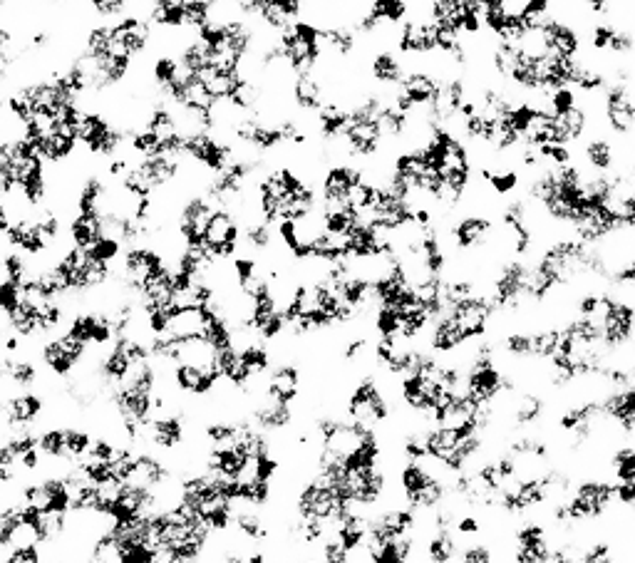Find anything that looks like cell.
<instances>
[{
    "instance_id": "10",
    "label": "cell",
    "mask_w": 635,
    "mask_h": 563,
    "mask_svg": "<svg viewBox=\"0 0 635 563\" xmlns=\"http://www.w3.org/2000/svg\"><path fill=\"white\" fill-rule=\"evenodd\" d=\"M578 164H583L588 174H613L621 169V149L618 139L608 132H593L586 142L578 147Z\"/></svg>"
},
{
    "instance_id": "14",
    "label": "cell",
    "mask_w": 635,
    "mask_h": 563,
    "mask_svg": "<svg viewBox=\"0 0 635 563\" xmlns=\"http://www.w3.org/2000/svg\"><path fill=\"white\" fill-rule=\"evenodd\" d=\"M65 231H67V241H70V246H75V249H82V251L95 246L97 241L107 234L105 219H102V216L80 214V211H75V214L65 221Z\"/></svg>"
},
{
    "instance_id": "22",
    "label": "cell",
    "mask_w": 635,
    "mask_h": 563,
    "mask_svg": "<svg viewBox=\"0 0 635 563\" xmlns=\"http://www.w3.org/2000/svg\"><path fill=\"white\" fill-rule=\"evenodd\" d=\"M635 50V33L628 28H618L613 35L611 45H608V58H628Z\"/></svg>"
},
{
    "instance_id": "2",
    "label": "cell",
    "mask_w": 635,
    "mask_h": 563,
    "mask_svg": "<svg viewBox=\"0 0 635 563\" xmlns=\"http://www.w3.org/2000/svg\"><path fill=\"white\" fill-rule=\"evenodd\" d=\"M616 504V482L608 474H588L573 482L566 509H569L571 524L593 526L611 516Z\"/></svg>"
},
{
    "instance_id": "8",
    "label": "cell",
    "mask_w": 635,
    "mask_h": 563,
    "mask_svg": "<svg viewBox=\"0 0 635 563\" xmlns=\"http://www.w3.org/2000/svg\"><path fill=\"white\" fill-rule=\"evenodd\" d=\"M502 400L507 402L504 407L507 425L516 432H536V427L544 425L551 410V402L541 392H516Z\"/></svg>"
},
{
    "instance_id": "24",
    "label": "cell",
    "mask_w": 635,
    "mask_h": 563,
    "mask_svg": "<svg viewBox=\"0 0 635 563\" xmlns=\"http://www.w3.org/2000/svg\"><path fill=\"white\" fill-rule=\"evenodd\" d=\"M608 563H631V561H626V559H618V556H613V559H611V561H608Z\"/></svg>"
},
{
    "instance_id": "1",
    "label": "cell",
    "mask_w": 635,
    "mask_h": 563,
    "mask_svg": "<svg viewBox=\"0 0 635 563\" xmlns=\"http://www.w3.org/2000/svg\"><path fill=\"white\" fill-rule=\"evenodd\" d=\"M449 482H452V477L430 459H422V462L400 459L392 467V484H395L400 504L410 506L422 516L449 504V499H452V484Z\"/></svg>"
},
{
    "instance_id": "21",
    "label": "cell",
    "mask_w": 635,
    "mask_h": 563,
    "mask_svg": "<svg viewBox=\"0 0 635 563\" xmlns=\"http://www.w3.org/2000/svg\"><path fill=\"white\" fill-rule=\"evenodd\" d=\"M539 149L541 159H544V164H549V167H566V164H573L576 162V154H573V147H566V144H541Z\"/></svg>"
},
{
    "instance_id": "15",
    "label": "cell",
    "mask_w": 635,
    "mask_h": 563,
    "mask_svg": "<svg viewBox=\"0 0 635 563\" xmlns=\"http://www.w3.org/2000/svg\"><path fill=\"white\" fill-rule=\"evenodd\" d=\"M608 477L613 482H631L635 479V442H621L611 449L606 459Z\"/></svg>"
},
{
    "instance_id": "9",
    "label": "cell",
    "mask_w": 635,
    "mask_h": 563,
    "mask_svg": "<svg viewBox=\"0 0 635 563\" xmlns=\"http://www.w3.org/2000/svg\"><path fill=\"white\" fill-rule=\"evenodd\" d=\"M169 380H172L177 395L184 397V400H206L221 385V373L216 365L199 368V365L177 363L169 368Z\"/></svg>"
},
{
    "instance_id": "19",
    "label": "cell",
    "mask_w": 635,
    "mask_h": 563,
    "mask_svg": "<svg viewBox=\"0 0 635 563\" xmlns=\"http://www.w3.org/2000/svg\"><path fill=\"white\" fill-rule=\"evenodd\" d=\"M484 519L482 514H477V511H462V514L454 519V534L459 536L462 541H469V539H479V536H484Z\"/></svg>"
},
{
    "instance_id": "5",
    "label": "cell",
    "mask_w": 635,
    "mask_h": 563,
    "mask_svg": "<svg viewBox=\"0 0 635 563\" xmlns=\"http://www.w3.org/2000/svg\"><path fill=\"white\" fill-rule=\"evenodd\" d=\"M499 219L484 211H464V214L452 216V221L445 226V241L449 253L469 256L484 249H492L494 239L499 234Z\"/></svg>"
},
{
    "instance_id": "23",
    "label": "cell",
    "mask_w": 635,
    "mask_h": 563,
    "mask_svg": "<svg viewBox=\"0 0 635 563\" xmlns=\"http://www.w3.org/2000/svg\"><path fill=\"white\" fill-rule=\"evenodd\" d=\"M628 358H631V363H635V338H633L631 348H628Z\"/></svg>"
},
{
    "instance_id": "6",
    "label": "cell",
    "mask_w": 635,
    "mask_h": 563,
    "mask_svg": "<svg viewBox=\"0 0 635 563\" xmlns=\"http://www.w3.org/2000/svg\"><path fill=\"white\" fill-rule=\"evenodd\" d=\"M601 102V125L603 132L611 134L613 139L623 142L635 134V92L626 82H608Z\"/></svg>"
},
{
    "instance_id": "16",
    "label": "cell",
    "mask_w": 635,
    "mask_h": 563,
    "mask_svg": "<svg viewBox=\"0 0 635 563\" xmlns=\"http://www.w3.org/2000/svg\"><path fill=\"white\" fill-rule=\"evenodd\" d=\"M457 563H499L497 549H494L492 541H487L484 536H479V539L462 541V549H459Z\"/></svg>"
},
{
    "instance_id": "26",
    "label": "cell",
    "mask_w": 635,
    "mask_h": 563,
    "mask_svg": "<svg viewBox=\"0 0 635 563\" xmlns=\"http://www.w3.org/2000/svg\"><path fill=\"white\" fill-rule=\"evenodd\" d=\"M3 504H5V492L0 489V509H3Z\"/></svg>"
},
{
    "instance_id": "17",
    "label": "cell",
    "mask_w": 635,
    "mask_h": 563,
    "mask_svg": "<svg viewBox=\"0 0 635 563\" xmlns=\"http://www.w3.org/2000/svg\"><path fill=\"white\" fill-rule=\"evenodd\" d=\"M581 102H583V97L578 95L576 87H559V90H554L549 97H546L544 107L554 117H566L569 112L576 110Z\"/></svg>"
},
{
    "instance_id": "20",
    "label": "cell",
    "mask_w": 635,
    "mask_h": 563,
    "mask_svg": "<svg viewBox=\"0 0 635 563\" xmlns=\"http://www.w3.org/2000/svg\"><path fill=\"white\" fill-rule=\"evenodd\" d=\"M320 563H353V554L335 539L333 534L325 536L316 549Z\"/></svg>"
},
{
    "instance_id": "12",
    "label": "cell",
    "mask_w": 635,
    "mask_h": 563,
    "mask_svg": "<svg viewBox=\"0 0 635 563\" xmlns=\"http://www.w3.org/2000/svg\"><path fill=\"white\" fill-rule=\"evenodd\" d=\"M365 75L368 82L378 90H397L402 85L407 75V63L402 60V55L392 48H380L373 50L365 60Z\"/></svg>"
},
{
    "instance_id": "18",
    "label": "cell",
    "mask_w": 635,
    "mask_h": 563,
    "mask_svg": "<svg viewBox=\"0 0 635 563\" xmlns=\"http://www.w3.org/2000/svg\"><path fill=\"white\" fill-rule=\"evenodd\" d=\"M603 308V291L601 288H586L573 298V315L578 318H598Z\"/></svg>"
},
{
    "instance_id": "11",
    "label": "cell",
    "mask_w": 635,
    "mask_h": 563,
    "mask_svg": "<svg viewBox=\"0 0 635 563\" xmlns=\"http://www.w3.org/2000/svg\"><path fill=\"white\" fill-rule=\"evenodd\" d=\"M603 422L621 437H635V387H613L601 395Z\"/></svg>"
},
{
    "instance_id": "7",
    "label": "cell",
    "mask_w": 635,
    "mask_h": 563,
    "mask_svg": "<svg viewBox=\"0 0 635 563\" xmlns=\"http://www.w3.org/2000/svg\"><path fill=\"white\" fill-rule=\"evenodd\" d=\"M539 40L541 48L556 58H583V48H586V33L581 30V25L566 18H556V15H551L541 25Z\"/></svg>"
},
{
    "instance_id": "4",
    "label": "cell",
    "mask_w": 635,
    "mask_h": 563,
    "mask_svg": "<svg viewBox=\"0 0 635 563\" xmlns=\"http://www.w3.org/2000/svg\"><path fill=\"white\" fill-rule=\"evenodd\" d=\"M598 320H601L603 350L608 358L631 363V358L626 355L635 338V301L603 288V308Z\"/></svg>"
},
{
    "instance_id": "25",
    "label": "cell",
    "mask_w": 635,
    "mask_h": 563,
    "mask_svg": "<svg viewBox=\"0 0 635 563\" xmlns=\"http://www.w3.org/2000/svg\"><path fill=\"white\" fill-rule=\"evenodd\" d=\"M631 385L635 387V363L631 365Z\"/></svg>"
},
{
    "instance_id": "3",
    "label": "cell",
    "mask_w": 635,
    "mask_h": 563,
    "mask_svg": "<svg viewBox=\"0 0 635 563\" xmlns=\"http://www.w3.org/2000/svg\"><path fill=\"white\" fill-rule=\"evenodd\" d=\"M531 261L521 258H504L497 263L492 278L487 283L489 301L497 308V318H516L529 308L526 291H529Z\"/></svg>"
},
{
    "instance_id": "13",
    "label": "cell",
    "mask_w": 635,
    "mask_h": 563,
    "mask_svg": "<svg viewBox=\"0 0 635 563\" xmlns=\"http://www.w3.org/2000/svg\"><path fill=\"white\" fill-rule=\"evenodd\" d=\"M425 563H457L462 539L454 529H427L420 534Z\"/></svg>"
}]
</instances>
